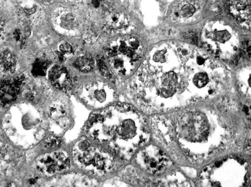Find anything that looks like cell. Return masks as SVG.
Segmentation results:
<instances>
[{
    "label": "cell",
    "instance_id": "11",
    "mask_svg": "<svg viewBox=\"0 0 251 187\" xmlns=\"http://www.w3.org/2000/svg\"><path fill=\"white\" fill-rule=\"evenodd\" d=\"M17 66V58L13 53L8 50L0 53V74H12L16 71Z\"/></svg>",
    "mask_w": 251,
    "mask_h": 187
},
{
    "label": "cell",
    "instance_id": "12",
    "mask_svg": "<svg viewBox=\"0 0 251 187\" xmlns=\"http://www.w3.org/2000/svg\"><path fill=\"white\" fill-rule=\"evenodd\" d=\"M178 87V78L175 73L170 72L162 77L161 94L165 98L172 96Z\"/></svg>",
    "mask_w": 251,
    "mask_h": 187
},
{
    "label": "cell",
    "instance_id": "14",
    "mask_svg": "<svg viewBox=\"0 0 251 187\" xmlns=\"http://www.w3.org/2000/svg\"><path fill=\"white\" fill-rule=\"evenodd\" d=\"M75 66L79 71L88 73L94 68L95 62L92 58L89 56H82L79 57L75 62Z\"/></svg>",
    "mask_w": 251,
    "mask_h": 187
},
{
    "label": "cell",
    "instance_id": "13",
    "mask_svg": "<svg viewBox=\"0 0 251 187\" xmlns=\"http://www.w3.org/2000/svg\"><path fill=\"white\" fill-rule=\"evenodd\" d=\"M108 26L116 31H121L126 29L128 25L127 17L122 13L110 15L107 20Z\"/></svg>",
    "mask_w": 251,
    "mask_h": 187
},
{
    "label": "cell",
    "instance_id": "2",
    "mask_svg": "<svg viewBox=\"0 0 251 187\" xmlns=\"http://www.w3.org/2000/svg\"><path fill=\"white\" fill-rule=\"evenodd\" d=\"M73 157L76 165L91 173L102 175L110 172L116 166L111 153L82 139L75 145Z\"/></svg>",
    "mask_w": 251,
    "mask_h": 187
},
{
    "label": "cell",
    "instance_id": "16",
    "mask_svg": "<svg viewBox=\"0 0 251 187\" xmlns=\"http://www.w3.org/2000/svg\"><path fill=\"white\" fill-rule=\"evenodd\" d=\"M209 81L208 75L205 73H199L193 78V83L199 88L206 86Z\"/></svg>",
    "mask_w": 251,
    "mask_h": 187
},
{
    "label": "cell",
    "instance_id": "28",
    "mask_svg": "<svg viewBox=\"0 0 251 187\" xmlns=\"http://www.w3.org/2000/svg\"><path fill=\"white\" fill-rule=\"evenodd\" d=\"M0 125H1V121H0Z\"/></svg>",
    "mask_w": 251,
    "mask_h": 187
},
{
    "label": "cell",
    "instance_id": "4",
    "mask_svg": "<svg viewBox=\"0 0 251 187\" xmlns=\"http://www.w3.org/2000/svg\"><path fill=\"white\" fill-rule=\"evenodd\" d=\"M136 161L148 172L158 174L165 170L168 160L162 150L155 146H150L137 154Z\"/></svg>",
    "mask_w": 251,
    "mask_h": 187
},
{
    "label": "cell",
    "instance_id": "5",
    "mask_svg": "<svg viewBox=\"0 0 251 187\" xmlns=\"http://www.w3.org/2000/svg\"><path fill=\"white\" fill-rule=\"evenodd\" d=\"M83 101L90 107L103 109L111 104L114 93L108 86L100 83H95L86 86L81 93Z\"/></svg>",
    "mask_w": 251,
    "mask_h": 187
},
{
    "label": "cell",
    "instance_id": "8",
    "mask_svg": "<svg viewBox=\"0 0 251 187\" xmlns=\"http://www.w3.org/2000/svg\"><path fill=\"white\" fill-rule=\"evenodd\" d=\"M49 118L55 130L62 131L70 124V115L68 108L61 103H55L49 110Z\"/></svg>",
    "mask_w": 251,
    "mask_h": 187
},
{
    "label": "cell",
    "instance_id": "6",
    "mask_svg": "<svg viewBox=\"0 0 251 187\" xmlns=\"http://www.w3.org/2000/svg\"><path fill=\"white\" fill-rule=\"evenodd\" d=\"M25 81V76H19L14 78L4 80L0 83L1 106H5L17 99L20 94L21 87Z\"/></svg>",
    "mask_w": 251,
    "mask_h": 187
},
{
    "label": "cell",
    "instance_id": "15",
    "mask_svg": "<svg viewBox=\"0 0 251 187\" xmlns=\"http://www.w3.org/2000/svg\"><path fill=\"white\" fill-rule=\"evenodd\" d=\"M51 62L48 60L38 58L33 63L31 73L36 77L44 76L47 73V70Z\"/></svg>",
    "mask_w": 251,
    "mask_h": 187
},
{
    "label": "cell",
    "instance_id": "18",
    "mask_svg": "<svg viewBox=\"0 0 251 187\" xmlns=\"http://www.w3.org/2000/svg\"><path fill=\"white\" fill-rule=\"evenodd\" d=\"M61 143V140L59 138L50 137L45 140L43 145L46 148H53L58 146Z\"/></svg>",
    "mask_w": 251,
    "mask_h": 187
},
{
    "label": "cell",
    "instance_id": "26",
    "mask_svg": "<svg viewBox=\"0 0 251 187\" xmlns=\"http://www.w3.org/2000/svg\"><path fill=\"white\" fill-rule=\"evenodd\" d=\"M205 61L203 58L201 57H198L197 58V63L199 65H201L203 64L204 62Z\"/></svg>",
    "mask_w": 251,
    "mask_h": 187
},
{
    "label": "cell",
    "instance_id": "23",
    "mask_svg": "<svg viewBox=\"0 0 251 187\" xmlns=\"http://www.w3.org/2000/svg\"><path fill=\"white\" fill-rule=\"evenodd\" d=\"M85 35L87 41L93 42L98 37V32L95 29L91 28L87 31Z\"/></svg>",
    "mask_w": 251,
    "mask_h": 187
},
{
    "label": "cell",
    "instance_id": "24",
    "mask_svg": "<svg viewBox=\"0 0 251 187\" xmlns=\"http://www.w3.org/2000/svg\"><path fill=\"white\" fill-rule=\"evenodd\" d=\"M4 21L3 18L0 16V41H1L4 31Z\"/></svg>",
    "mask_w": 251,
    "mask_h": 187
},
{
    "label": "cell",
    "instance_id": "7",
    "mask_svg": "<svg viewBox=\"0 0 251 187\" xmlns=\"http://www.w3.org/2000/svg\"><path fill=\"white\" fill-rule=\"evenodd\" d=\"M230 13L243 27L251 28V0H226Z\"/></svg>",
    "mask_w": 251,
    "mask_h": 187
},
{
    "label": "cell",
    "instance_id": "21",
    "mask_svg": "<svg viewBox=\"0 0 251 187\" xmlns=\"http://www.w3.org/2000/svg\"><path fill=\"white\" fill-rule=\"evenodd\" d=\"M90 4L95 9L101 8L105 10V9H106L108 7L105 2V0H90Z\"/></svg>",
    "mask_w": 251,
    "mask_h": 187
},
{
    "label": "cell",
    "instance_id": "22",
    "mask_svg": "<svg viewBox=\"0 0 251 187\" xmlns=\"http://www.w3.org/2000/svg\"><path fill=\"white\" fill-rule=\"evenodd\" d=\"M98 64L100 73L105 76H109V72L103 58L100 57L98 61Z\"/></svg>",
    "mask_w": 251,
    "mask_h": 187
},
{
    "label": "cell",
    "instance_id": "17",
    "mask_svg": "<svg viewBox=\"0 0 251 187\" xmlns=\"http://www.w3.org/2000/svg\"><path fill=\"white\" fill-rule=\"evenodd\" d=\"M60 53L59 58L61 61L64 62L66 60L65 55H71L73 53L72 45L68 43H63L59 47Z\"/></svg>",
    "mask_w": 251,
    "mask_h": 187
},
{
    "label": "cell",
    "instance_id": "10",
    "mask_svg": "<svg viewBox=\"0 0 251 187\" xmlns=\"http://www.w3.org/2000/svg\"><path fill=\"white\" fill-rule=\"evenodd\" d=\"M200 0H178L173 10L177 18L187 19L192 17L200 9Z\"/></svg>",
    "mask_w": 251,
    "mask_h": 187
},
{
    "label": "cell",
    "instance_id": "1",
    "mask_svg": "<svg viewBox=\"0 0 251 187\" xmlns=\"http://www.w3.org/2000/svg\"><path fill=\"white\" fill-rule=\"evenodd\" d=\"M85 132L124 160H129L149 135L142 115L131 105L122 103L111 104L91 115Z\"/></svg>",
    "mask_w": 251,
    "mask_h": 187
},
{
    "label": "cell",
    "instance_id": "27",
    "mask_svg": "<svg viewBox=\"0 0 251 187\" xmlns=\"http://www.w3.org/2000/svg\"><path fill=\"white\" fill-rule=\"evenodd\" d=\"M43 1H50V0H42Z\"/></svg>",
    "mask_w": 251,
    "mask_h": 187
},
{
    "label": "cell",
    "instance_id": "9",
    "mask_svg": "<svg viewBox=\"0 0 251 187\" xmlns=\"http://www.w3.org/2000/svg\"><path fill=\"white\" fill-rule=\"evenodd\" d=\"M50 83L55 88L65 90L70 87L71 83V77L67 69L61 65H55L49 72Z\"/></svg>",
    "mask_w": 251,
    "mask_h": 187
},
{
    "label": "cell",
    "instance_id": "3",
    "mask_svg": "<svg viewBox=\"0 0 251 187\" xmlns=\"http://www.w3.org/2000/svg\"><path fill=\"white\" fill-rule=\"evenodd\" d=\"M70 166V158L64 151H55L40 156L35 167L41 173L51 175L67 170Z\"/></svg>",
    "mask_w": 251,
    "mask_h": 187
},
{
    "label": "cell",
    "instance_id": "20",
    "mask_svg": "<svg viewBox=\"0 0 251 187\" xmlns=\"http://www.w3.org/2000/svg\"><path fill=\"white\" fill-rule=\"evenodd\" d=\"M23 11L27 16H31L37 13L38 6L33 3H29L23 6L22 7Z\"/></svg>",
    "mask_w": 251,
    "mask_h": 187
},
{
    "label": "cell",
    "instance_id": "19",
    "mask_svg": "<svg viewBox=\"0 0 251 187\" xmlns=\"http://www.w3.org/2000/svg\"><path fill=\"white\" fill-rule=\"evenodd\" d=\"M13 36L15 41L21 46L24 45L26 42V37L24 32L20 29H16L13 33Z\"/></svg>",
    "mask_w": 251,
    "mask_h": 187
},
{
    "label": "cell",
    "instance_id": "25",
    "mask_svg": "<svg viewBox=\"0 0 251 187\" xmlns=\"http://www.w3.org/2000/svg\"><path fill=\"white\" fill-rule=\"evenodd\" d=\"M37 181H38L37 178L32 177L29 179L28 181H29V183L30 185H34V184H35L37 182Z\"/></svg>",
    "mask_w": 251,
    "mask_h": 187
}]
</instances>
